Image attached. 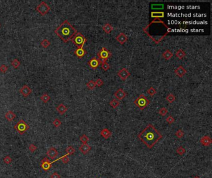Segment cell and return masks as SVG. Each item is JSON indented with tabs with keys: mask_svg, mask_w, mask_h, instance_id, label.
Segmentation results:
<instances>
[{
	"mask_svg": "<svg viewBox=\"0 0 212 178\" xmlns=\"http://www.w3.org/2000/svg\"><path fill=\"white\" fill-rule=\"evenodd\" d=\"M142 30L155 43H160L172 31L160 19H154Z\"/></svg>",
	"mask_w": 212,
	"mask_h": 178,
	"instance_id": "6da1fadb",
	"label": "cell"
},
{
	"mask_svg": "<svg viewBox=\"0 0 212 178\" xmlns=\"http://www.w3.org/2000/svg\"><path fill=\"white\" fill-rule=\"evenodd\" d=\"M138 138L148 148L151 149L162 138V135L152 124H149L138 134Z\"/></svg>",
	"mask_w": 212,
	"mask_h": 178,
	"instance_id": "7a4b0ae2",
	"label": "cell"
},
{
	"mask_svg": "<svg viewBox=\"0 0 212 178\" xmlns=\"http://www.w3.org/2000/svg\"><path fill=\"white\" fill-rule=\"evenodd\" d=\"M54 32L64 42L67 43L71 40L73 37L77 33V30L67 20H65L55 29Z\"/></svg>",
	"mask_w": 212,
	"mask_h": 178,
	"instance_id": "3957f363",
	"label": "cell"
},
{
	"mask_svg": "<svg viewBox=\"0 0 212 178\" xmlns=\"http://www.w3.org/2000/svg\"><path fill=\"white\" fill-rule=\"evenodd\" d=\"M71 41L77 47V48H83L84 44L86 42V39L82 33L77 32V33L71 38Z\"/></svg>",
	"mask_w": 212,
	"mask_h": 178,
	"instance_id": "277c9868",
	"label": "cell"
},
{
	"mask_svg": "<svg viewBox=\"0 0 212 178\" xmlns=\"http://www.w3.org/2000/svg\"><path fill=\"white\" fill-rule=\"evenodd\" d=\"M149 103H150L149 100L143 94H141L134 101L135 105L138 106L141 110H144L149 105Z\"/></svg>",
	"mask_w": 212,
	"mask_h": 178,
	"instance_id": "5b68a950",
	"label": "cell"
},
{
	"mask_svg": "<svg viewBox=\"0 0 212 178\" xmlns=\"http://www.w3.org/2000/svg\"><path fill=\"white\" fill-rule=\"evenodd\" d=\"M14 128L21 135H22L29 129V126L24 120L21 119L14 125Z\"/></svg>",
	"mask_w": 212,
	"mask_h": 178,
	"instance_id": "8992f818",
	"label": "cell"
},
{
	"mask_svg": "<svg viewBox=\"0 0 212 178\" xmlns=\"http://www.w3.org/2000/svg\"><path fill=\"white\" fill-rule=\"evenodd\" d=\"M111 53L107 48L105 47H103L101 50L99 51L98 53V57L99 61H100V63L104 62H106L108 59L111 57Z\"/></svg>",
	"mask_w": 212,
	"mask_h": 178,
	"instance_id": "52a82bcc",
	"label": "cell"
},
{
	"mask_svg": "<svg viewBox=\"0 0 212 178\" xmlns=\"http://www.w3.org/2000/svg\"><path fill=\"white\" fill-rule=\"evenodd\" d=\"M36 10L39 13L41 14V15L45 16L51 10V7L45 1H42L39 4L37 5L36 7Z\"/></svg>",
	"mask_w": 212,
	"mask_h": 178,
	"instance_id": "ba28073f",
	"label": "cell"
},
{
	"mask_svg": "<svg viewBox=\"0 0 212 178\" xmlns=\"http://www.w3.org/2000/svg\"><path fill=\"white\" fill-rule=\"evenodd\" d=\"M41 166L43 169V170H44L45 171H47L51 168L52 165H51V163L50 162L49 159L47 157H45L41 160Z\"/></svg>",
	"mask_w": 212,
	"mask_h": 178,
	"instance_id": "9c48e42d",
	"label": "cell"
},
{
	"mask_svg": "<svg viewBox=\"0 0 212 178\" xmlns=\"http://www.w3.org/2000/svg\"><path fill=\"white\" fill-rule=\"evenodd\" d=\"M118 76L120 77V79H121V80L125 81V80L127 79L131 76V74L128 71L127 69L123 68L118 71Z\"/></svg>",
	"mask_w": 212,
	"mask_h": 178,
	"instance_id": "30bf717a",
	"label": "cell"
},
{
	"mask_svg": "<svg viewBox=\"0 0 212 178\" xmlns=\"http://www.w3.org/2000/svg\"><path fill=\"white\" fill-rule=\"evenodd\" d=\"M32 89L30 88L27 85H24V86L19 89V93L21 94H22V96H25V97L28 96L29 95L32 93Z\"/></svg>",
	"mask_w": 212,
	"mask_h": 178,
	"instance_id": "8fae6325",
	"label": "cell"
},
{
	"mask_svg": "<svg viewBox=\"0 0 212 178\" xmlns=\"http://www.w3.org/2000/svg\"><path fill=\"white\" fill-rule=\"evenodd\" d=\"M88 64L90 66V67L91 68L95 69L97 68L99 66V65L100 64V61H99V59L98 58H96V57H94L93 58H91L90 61L88 62Z\"/></svg>",
	"mask_w": 212,
	"mask_h": 178,
	"instance_id": "7c38bea8",
	"label": "cell"
},
{
	"mask_svg": "<svg viewBox=\"0 0 212 178\" xmlns=\"http://www.w3.org/2000/svg\"><path fill=\"white\" fill-rule=\"evenodd\" d=\"M200 143L202 145L205 147L210 146L212 143L211 137L209 135H205L200 139Z\"/></svg>",
	"mask_w": 212,
	"mask_h": 178,
	"instance_id": "4fadbf2b",
	"label": "cell"
},
{
	"mask_svg": "<svg viewBox=\"0 0 212 178\" xmlns=\"http://www.w3.org/2000/svg\"><path fill=\"white\" fill-rule=\"evenodd\" d=\"M114 95H115V96L118 100H122L126 96V93L122 89H119L118 90L115 91Z\"/></svg>",
	"mask_w": 212,
	"mask_h": 178,
	"instance_id": "5bb4252c",
	"label": "cell"
},
{
	"mask_svg": "<svg viewBox=\"0 0 212 178\" xmlns=\"http://www.w3.org/2000/svg\"><path fill=\"white\" fill-rule=\"evenodd\" d=\"M47 155L51 159H54L55 158H56L58 156L59 153L57 150H56V148H55L54 147H51L47 150Z\"/></svg>",
	"mask_w": 212,
	"mask_h": 178,
	"instance_id": "9a60e30c",
	"label": "cell"
},
{
	"mask_svg": "<svg viewBox=\"0 0 212 178\" xmlns=\"http://www.w3.org/2000/svg\"><path fill=\"white\" fill-rule=\"evenodd\" d=\"M174 72H175L176 76L179 77H182L187 73L186 69L182 66H179L176 69H175Z\"/></svg>",
	"mask_w": 212,
	"mask_h": 178,
	"instance_id": "2e32d148",
	"label": "cell"
},
{
	"mask_svg": "<svg viewBox=\"0 0 212 178\" xmlns=\"http://www.w3.org/2000/svg\"><path fill=\"white\" fill-rule=\"evenodd\" d=\"M116 40H117V42H118L121 45H123L127 42L128 40V37H126V35H125V33H119V35H118L117 37H116Z\"/></svg>",
	"mask_w": 212,
	"mask_h": 178,
	"instance_id": "e0dca14e",
	"label": "cell"
},
{
	"mask_svg": "<svg viewBox=\"0 0 212 178\" xmlns=\"http://www.w3.org/2000/svg\"><path fill=\"white\" fill-rule=\"evenodd\" d=\"M91 149V147L87 144H83L81 146L79 147V150L82 153L83 155H86L88 153L89 151H90Z\"/></svg>",
	"mask_w": 212,
	"mask_h": 178,
	"instance_id": "ac0fdd59",
	"label": "cell"
},
{
	"mask_svg": "<svg viewBox=\"0 0 212 178\" xmlns=\"http://www.w3.org/2000/svg\"><path fill=\"white\" fill-rule=\"evenodd\" d=\"M86 53V51L83 48H77L74 51V54L77 56L79 58H81L83 57Z\"/></svg>",
	"mask_w": 212,
	"mask_h": 178,
	"instance_id": "d6986e66",
	"label": "cell"
},
{
	"mask_svg": "<svg viewBox=\"0 0 212 178\" xmlns=\"http://www.w3.org/2000/svg\"><path fill=\"white\" fill-rule=\"evenodd\" d=\"M56 110L60 115H62L66 113L68 110V108L66 106H65L63 103H61L56 107Z\"/></svg>",
	"mask_w": 212,
	"mask_h": 178,
	"instance_id": "ffe728a7",
	"label": "cell"
},
{
	"mask_svg": "<svg viewBox=\"0 0 212 178\" xmlns=\"http://www.w3.org/2000/svg\"><path fill=\"white\" fill-rule=\"evenodd\" d=\"M16 117V115L12 111H8L5 114V118L8 121H12Z\"/></svg>",
	"mask_w": 212,
	"mask_h": 178,
	"instance_id": "44dd1931",
	"label": "cell"
},
{
	"mask_svg": "<svg viewBox=\"0 0 212 178\" xmlns=\"http://www.w3.org/2000/svg\"><path fill=\"white\" fill-rule=\"evenodd\" d=\"M165 16L164 12L162 11H159V12H156V11H152L151 12V17L154 19H160L163 18Z\"/></svg>",
	"mask_w": 212,
	"mask_h": 178,
	"instance_id": "7402d4cb",
	"label": "cell"
},
{
	"mask_svg": "<svg viewBox=\"0 0 212 178\" xmlns=\"http://www.w3.org/2000/svg\"><path fill=\"white\" fill-rule=\"evenodd\" d=\"M101 136L105 139H108L111 136V132H110V131L108 129L105 128L103 130H101V132H100Z\"/></svg>",
	"mask_w": 212,
	"mask_h": 178,
	"instance_id": "603a6c76",
	"label": "cell"
},
{
	"mask_svg": "<svg viewBox=\"0 0 212 178\" xmlns=\"http://www.w3.org/2000/svg\"><path fill=\"white\" fill-rule=\"evenodd\" d=\"M172 56H173V53L169 50H165V51L162 53V57L166 60L170 59L171 58H172Z\"/></svg>",
	"mask_w": 212,
	"mask_h": 178,
	"instance_id": "cb8c5ba5",
	"label": "cell"
},
{
	"mask_svg": "<svg viewBox=\"0 0 212 178\" xmlns=\"http://www.w3.org/2000/svg\"><path fill=\"white\" fill-rule=\"evenodd\" d=\"M103 30L106 33H110L113 30V27L110 24H105L103 26Z\"/></svg>",
	"mask_w": 212,
	"mask_h": 178,
	"instance_id": "d4e9b609",
	"label": "cell"
},
{
	"mask_svg": "<svg viewBox=\"0 0 212 178\" xmlns=\"http://www.w3.org/2000/svg\"><path fill=\"white\" fill-rule=\"evenodd\" d=\"M175 56L177 57L179 59H182L185 56H186V53L185 51L182 49H179L176 53H175Z\"/></svg>",
	"mask_w": 212,
	"mask_h": 178,
	"instance_id": "484cf974",
	"label": "cell"
},
{
	"mask_svg": "<svg viewBox=\"0 0 212 178\" xmlns=\"http://www.w3.org/2000/svg\"><path fill=\"white\" fill-rule=\"evenodd\" d=\"M109 104H110V105L113 108L116 109L118 106H119L120 103V101H118V100H116V99H113L111 101H110Z\"/></svg>",
	"mask_w": 212,
	"mask_h": 178,
	"instance_id": "4316f807",
	"label": "cell"
},
{
	"mask_svg": "<svg viewBox=\"0 0 212 178\" xmlns=\"http://www.w3.org/2000/svg\"><path fill=\"white\" fill-rule=\"evenodd\" d=\"M40 98H41V100H42L44 103H47L50 100H51V96H50L47 93H44L41 95Z\"/></svg>",
	"mask_w": 212,
	"mask_h": 178,
	"instance_id": "83f0119b",
	"label": "cell"
},
{
	"mask_svg": "<svg viewBox=\"0 0 212 178\" xmlns=\"http://www.w3.org/2000/svg\"><path fill=\"white\" fill-rule=\"evenodd\" d=\"M11 66L14 69H17L19 67L20 65H21V62H20V61H19L17 59H14L11 61Z\"/></svg>",
	"mask_w": 212,
	"mask_h": 178,
	"instance_id": "f1b7e54d",
	"label": "cell"
},
{
	"mask_svg": "<svg viewBox=\"0 0 212 178\" xmlns=\"http://www.w3.org/2000/svg\"><path fill=\"white\" fill-rule=\"evenodd\" d=\"M165 99H166V100L168 101V102L170 103H173L174 101H175V96L174 94L169 93V95L166 96Z\"/></svg>",
	"mask_w": 212,
	"mask_h": 178,
	"instance_id": "f546056e",
	"label": "cell"
},
{
	"mask_svg": "<svg viewBox=\"0 0 212 178\" xmlns=\"http://www.w3.org/2000/svg\"><path fill=\"white\" fill-rule=\"evenodd\" d=\"M66 153H67V155H73V153H75V150L72 146H71H71H69L68 147L66 148Z\"/></svg>",
	"mask_w": 212,
	"mask_h": 178,
	"instance_id": "4dcf8cb0",
	"label": "cell"
},
{
	"mask_svg": "<svg viewBox=\"0 0 212 178\" xmlns=\"http://www.w3.org/2000/svg\"><path fill=\"white\" fill-rule=\"evenodd\" d=\"M41 46L44 48H47L49 46L51 45V42L48 40L47 39H44L42 42H41Z\"/></svg>",
	"mask_w": 212,
	"mask_h": 178,
	"instance_id": "1f68e13d",
	"label": "cell"
},
{
	"mask_svg": "<svg viewBox=\"0 0 212 178\" xmlns=\"http://www.w3.org/2000/svg\"><path fill=\"white\" fill-rule=\"evenodd\" d=\"M185 151H186L185 149L184 148V147H181V146L179 147H178L176 150L177 153L178 155H180V156H182V155H184V153H185Z\"/></svg>",
	"mask_w": 212,
	"mask_h": 178,
	"instance_id": "d6a6232c",
	"label": "cell"
},
{
	"mask_svg": "<svg viewBox=\"0 0 212 178\" xmlns=\"http://www.w3.org/2000/svg\"><path fill=\"white\" fill-rule=\"evenodd\" d=\"M86 87H88L90 90H93L96 87V84H95V81H90L88 83H86Z\"/></svg>",
	"mask_w": 212,
	"mask_h": 178,
	"instance_id": "836d02e7",
	"label": "cell"
},
{
	"mask_svg": "<svg viewBox=\"0 0 212 178\" xmlns=\"http://www.w3.org/2000/svg\"><path fill=\"white\" fill-rule=\"evenodd\" d=\"M80 140L83 144H87L88 142L89 141V138L85 134H83L80 137Z\"/></svg>",
	"mask_w": 212,
	"mask_h": 178,
	"instance_id": "e575fe53",
	"label": "cell"
},
{
	"mask_svg": "<svg viewBox=\"0 0 212 178\" xmlns=\"http://www.w3.org/2000/svg\"><path fill=\"white\" fill-rule=\"evenodd\" d=\"M101 68H102V69L103 70V71H108V69H110V65L108 63H107L106 62H101Z\"/></svg>",
	"mask_w": 212,
	"mask_h": 178,
	"instance_id": "d590c367",
	"label": "cell"
},
{
	"mask_svg": "<svg viewBox=\"0 0 212 178\" xmlns=\"http://www.w3.org/2000/svg\"><path fill=\"white\" fill-rule=\"evenodd\" d=\"M167 113H168L167 109L165 107L162 108H160V110H159V114L162 116H165V115L167 114Z\"/></svg>",
	"mask_w": 212,
	"mask_h": 178,
	"instance_id": "8d00e7d4",
	"label": "cell"
},
{
	"mask_svg": "<svg viewBox=\"0 0 212 178\" xmlns=\"http://www.w3.org/2000/svg\"><path fill=\"white\" fill-rule=\"evenodd\" d=\"M175 135L179 139H181L184 136V132L182 129H179L175 132Z\"/></svg>",
	"mask_w": 212,
	"mask_h": 178,
	"instance_id": "74e56055",
	"label": "cell"
},
{
	"mask_svg": "<svg viewBox=\"0 0 212 178\" xmlns=\"http://www.w3.org/2000/svg\"><path fill=\"white\" fill-rule=\"evenodd\" d=\"M147 93L149 94L150 96H153L156 93V90L155 89L152 87H150V88L147 90Z\"/></svg>",
	"mask_w": 212,
	"mask_h": 178,
	"instance_id": "f35d334b",
	"label": "cell"
},
{
	"mask_svg": "<svg viewBox=\"0 0 212 178\" xmlns=\"http://www.w3.org/2000/svg\"><path fill=\"white\" fill-rule=\"evenodd\" d=\"M53 124L56 127H59L61 126V124H62V122H61V121H60L58 118H56L54 120Z\"/></svg>",
	"mask_w": 212,
	"mask_h": 178,
	"instance_id": "ab89813d",
	"label": "cell"
},
{
	"mask_svg": "<svg viewBox=\"0 0 212 178\" xmlns=\"http://www.w3.org/2000/svg\"><path fill=\"white\" fill-rule=\"evenodd\" d=\"M8 70V67L5 64H2L0 66V72L2 73H6Z\"/></svg>",
	"mask_w": 212,
	"mask_h": 178,
	"instance_id": "60d3db41",
	"label": "cell"
},
{
	"mask_svg": "<svg viewBox=\"0 0 212 178\" xmlns=\"http://www.w3.org/2000/svg\"><path fill=\"white\" fill-rule=\"evenodd\" d=\"M3 161L5 163L7 164V165H9V164L11 163V161H12V158H11L9 156H6L4 158Z\"/></svg>",
	"mask_w": 212,
	"mask_h": 178,
	"instance_id": "b9f144b4",
	"label": "cell"
},
{
	"mask_svg": "<svg viewBox=\"0 0 212 178\" xmlns=\"http://www.w3.org/2000/svg\"><path fill=\"white\" fill-rule=\"evenodd\" d=\"M174 121H175V119L172 116H169L166 119V122H167L169 124H172V123H174Z\"/></svg>",
	"mask_w": 212,
	"mask_h": 178,
	"instance_id": "7bdbcfd3",
	"label": "cell"
},
{
	"mask_svg": "<svg viewBox=\"0 0 212 178\" xmlns=\"http://www.w3.org/2000/svg\"><path fill=\"white\" fill-rule=\"evenodd\" d=\"M95 84H96V86H98V87H101L104 84L103 81L101 79H98L96 80V81H95Z\"/></svg>",
	"mask_w": 212,
	"mask_h": 178,
	"instance_id": "ee69618b",
	"label": "cell"
},
{
	"mask_svg": "<svg viewBox=\"0 0 212 178\" xmlns=\"http://www.w3.org/2000/svg\"><path fill=\"white\" fill-rule=\"evenodd\" d=\"M61 160H62L63 163L67 164L69 162V158L68 157L67 155H64V156H63L62 158H61Z\"/></svg>",
	"mask_w": 212,
	"mask_h": 178,
	"instance_id": "f6af8a7d",
	"label": "cell"
},
{
	"mask_svg": "<svg viewBox=\"0 0 212 178\" xmlns=\"http://www.w3.org/2000/svg\"><path fill=\"white\" fill-rule=\"evenodd\" d=\"M37 147L34 145V144H31V145H29V150L32 153L34 152V151L37 150Z\"/></svg>",
	"mask_w": 212,
	"mask_h": 178,
	"instance_id": "bcb514c9",
	"label": "cell"
},
{
	"mask_svg": "<svg viewBox=\"0 0 212 178\" xmlns=\"http://www.w3.org/2000/svg\"><path fill=\"white\" fill-rule=\"evenodd\" d=\"M164 7V5L163 4H152V9H162Z\"/></svg>",
	"mask_w": 212,
	"mask_h": 178,
	"instance_id": "7dc6e473",
	"label": "cell"
},
{
	"mask_svg": "<svg viewBox=\"0 0 212 178\" xmlns=\"http://www.w3.org/2000/svg\"><path fill=\"white\" fill-rule=\"evenodd\" d=\"M61 175L57 173H54L51 176V178H61Z\"/></svg>",
	"mask_w": 212,
	"mask_h": 178,
	"instance_id": "c3c4849f",
	"label": "cell"
},
{
	"mask_svg": "<svg viewBox=\"0 0 212 178\" xmlns=\"http://www.w3.org/2000/svg\"><path fill=\"white\" fill-rule=\"evenodd\" d=\"M194 178H200V177H199V176H195V177H194Z\"/></svg>",
	"mask_w": 212,
	"mask_h": 178,
	"instance_id": "681fc988",
	"label": "cell"
},
{
	"mask_svg": "<svg viewBox=\"0 0 212 178\" xmlns=\"http://www.w3.org/2000/svg\"><path fill=\"white\" fill-rule=\"evenodd\" d=\"M0 27H1V24H0Z\"/></svg>",
	"mask_w": 212,
	"mask_h": 178,
	"instance_id": "f907efd6",
	"label": "cell"
},
{
	"mask_svg": "<svg viewBox=\"0 0 212 178\" xmlns=\"http://www.w3.org/2000/svg\"></svg>",
	"mask_w": 212,
	"mask_h": 178,
	"instance_id": "816d5d0a",
	"label": "cell"
}]
</instances>
